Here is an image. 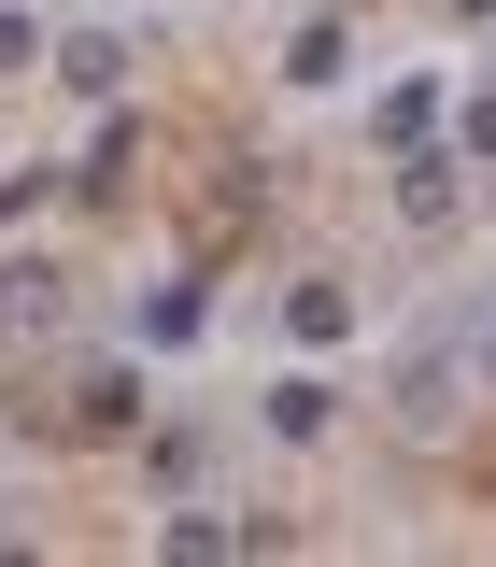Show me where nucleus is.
Wrapping results in <instances>:
<instances>
[{"instance_id": "obj_9", "label": "nucleus", "mask_w": 496, "mask_h": 567, "mask_svg": "<svg viewBox=\"0 0 496 567\" xmlns=\"http://www.w3.org/2000/svg\"><path fill=\"white\" fill-rule=\"evenodd\" d=\"M354 71V29H327V14H312V29H283V85H298V100H312V85H341Z\"/></svg>"}, {"instance_id": "obj_4", "label": "nucleus", "mask_w": 496, "mask_h": 567, "mask_svg": "<svg viewBox=\"0 0 496 567\" xmlns=\"http://www.w3.org/2000/svg\"><path fill=\"white\" fill-rule=\"evenodd\" d=\"M283 341H298V354L354 341V284H327V270H312V284H283Z\"/></svg>"}, {"instance_id": "obj_5", "label": "nucleus", "mask_w": 496, "mask_h": 567, "mask_svg": "<svg viewBox=\"0 0 496 567\" xmlns=\"http://www.w3.org/2000/svg\"><path fill=\"white\" fill-rule=\"evenodd\" d=\"M440 114H454V100H440V71H397L369 128H383V156H412V142H440Z\"/></svg>"}, {"instance_id": "obj_6", "label": "nucleus", "mask_w": 496, "mask_h": 567, "mask_svg": "<svg viewBox=\"0 0 496 567\" xmlns=\"http://www.w3.org/2000/svg\"><path fill=\"white\" fill-rule=\"evenodd\" d=\"M185 341H213V284H156L142 298V354H185Z\"/></svg>"}, {"instance_id": "obj_7", "label": "nucleus", "mask_w": 496, "mask_h": 567, "mask_svg": "<svg viewBox=\"0 0 496 567\" xmlns=\"http://www.w3.org/2000/svg\"><path fill=\"white\" fill-rule=\"evenodd\" d=\"M71 312V270L58 256H14V270H0V327H58Z\"/></svg>"}, {"instance_id": "obj_8", "label": "nucleus", "mask_w": 496, "mask_h": 567, "mask_svg": "<svg viewBox=\"0 0 496 567\" xmlns=\"http://www.w3.org/2000/svg\"><path fill=\"white\" fill-rule=\"evenodd\" d=\"M58 85L71 100H114V85H128V43H114V29H58Z\"/></svg>"}, {"instance_id": "obj_10", "label": "nucleus", "mask_w": 496, "mask_h": 567, "mask_svg": "<svg viewBox=\"0 0 496 567\" xmlns=\"http://www.w3.org/2000/svg\"><path fill=\"white\" fill-rule=\"evenodd\" d=\"M71 412H85V440H128V425H142V369H85Z\"/></svg>"}, {"instance_id": "obj_14", "label": "nucleus", "mask_w": 496, "mask_h": 567, "mask_svg": "<svg viewBox=\"0 0 496 567\" xmlns=\"http://www.w3.org/2000/svg\"><path fill=\"white\" fill-rule=\"evenodd\" d=\"M454 14H496V0H454Z\"/></svg>"}, {"instance_id": "obj_13", "label": "nucleus", "mask_w": 496, "mask_h": 567, "mask_svg": "<svg viewBox=\"0 0 496 567\" xmlns=\"http://www.w3.org/2000/svg\"><path fill=\"white\" fill-rule=\"evenodd\" d=\"M483 383H496V327H483Z\"/></svg>"}, {"instance_id": "obj_12", "label": "nucleus", "mask_w": 496, "mask_h": 567, "mask_svg": "<svg viewBox=\"0 0 496 567\" xmlns=\"http://www.w3.org/2000/svg\"><path fill=\"white\" fill-rule=\"evenodd\" d=\"M454 142H468V156L496 171V85H483V100H454Z\"/></svg>"}, {"instance_id": "obj_11", "label": "nucleus", "mask_w": 496, "mask_h": 567, "mask_svg": "<svg viewBox=\"0 0 496 567\" xmlns=\"http://www.w3.org/2000/svg\"><path fill=\"white\" fill-rule=\"evenodd\" d=\"M58 58V43H43V14H14V0H0V85H14V71H43Z\"/></svg>"}, {"instance_id": "obj_1", "label": "nucleus", "mask_w": 496, "mask_h": 567, "mask_svg": "<svg viewBox=\"0 0 496 567\" xmlns=\"http://www.w3.org/2000/svg\"><path fill=\"white\" fill-rule=\"evenodd\" d=\"M397 213H412V227H454V213H468V142H412V156H397Z\"/></svg>"}, {"instance_id": "obj_2", "label": "nucleus", "mask_w": 496, "mask_h": 567, "mask_svg": "<svg viewBox=\"0 0 496 567\" xmlns=\"http://www.w3.org/2000/svg\"><path fill=\"white\" fill-rule=\"evenodd\" d=\"M454 412H468V369H454V341H425L412 369H397V425H412V440H440Z\"/></svg>"}, {"instance_id": "obj_3", "label": "nucleus", "mask_w": 496, "mask_h": 567, "mask_svg": "<svg viewBox=\"0 0 496 567\" xmlns=\"http://www.w3.org/2000/svg\"><path fill=\"white\" fill-rule=\"evenodd\" d=\"M256 425H270V440H327V425H341V383H327V369H283L270 398H256Z\"/></svg>"}]
</instances>
